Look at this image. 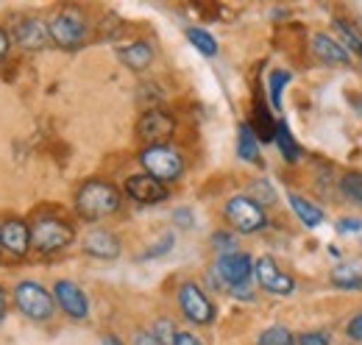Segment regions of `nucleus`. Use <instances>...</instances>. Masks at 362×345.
<instances>
[{
    "label": "nucleus",
    "instance_id": "f257e3e1",
    "mask_svg": "<svg viewBox=\"0 0 362 345\" xmlns=\"http://www.w3.org/2000/svg\"><path fill=\"white\" fill-rule=\"evenodd\" d=\"M76 209L87 220H100V217L115 215L120 209V192L109 181L92 178L87 184H81V189L76 192Z\"/></svg>",
    "mask_w": 362,
    "mask_h": 345
},
{
    "label": "nucleus",
    "instance_id": "f03ea898",
    "mask_svg": "<svg viewBox=\"0 0 362 345\" xmlns=\"http://www.w3.org/2000/svg\"><path fill=\"white\" fill-rule=\"evenodd\" d=\"M139 162L145 172L162 184L168 181H176L181 172H184V159L176 148L170 145H148L142 153H139Z\"/></svg>",
    "mask_w": 362,
    "mask_h": 345
},
{
    "label": "nucleus",
    "instance_id": "7ed1b4c3",
    "mask_svg": "<svg viewBox=\"0 0 362 345\" xmlns=\"http://www.w3.org/2000/svg\"><path fill=\"white\" fill-rule=\"evenodd\" d=\"M73 237H76L73 226L59 217H40L31 226V245L40 254H56V251L67 248L73 242Z\"/></svg>",
    "mask_w": 362,
    "mask_h": 345
},
{
    "label": "nucleus",
    "instance_id": "20e7f679",
    "mask_svg": "<svg viewBox=\"0 0 362 345\" xmlns=\"http://www.w3.org/2000/svg\"><path fill=\"white\" fill-rule=\"evenodd\" d=\"M223 215L231 223V228L240 231V234H254V231L265 228V223H268L265 220V209L254 198H248V195H234L226 204Z\"/></svg>",
    "mask_w": 362,
    "mask_h": 345
},
{
    "label": "nucleus",
    "instance_id": "39448f33",
    "mask_svg": "<svg viewBox=\"0 0 362 345\" xmlns=\"http://www.w3.org/2000/svg\"><path fill=\"white\" fill-rule=\"evenodd\" d=\"M47 31H50L53 42L59 45V47H67V50L84 45V40H87V23H84V17L76 8H62L50 20Z\"/></svg>",
    "mask_w": 362,
    "mask_h": 345
},
{
    "label": "nucleus",
    "instance_id": "423d86ee",
    "mask_svg": "<svg viewBox=\"0 0 362 345\" xmlns=\"http://www.w3.org/2000/svg\"><path fill=\"white\" fill-rule=\"evenodd\" d=\"M14 301L20 306V312L31 320H47L53 315V296L37 281H20Z\"/></svg>",
    "mask_w": 362,
    "mask_h": 345
},
{
    "label": "nucleus",
    "instance_id": "0eeeda50",
    "mask_svg": "<svg viewBox=\"0 0 362 345\" xmlns=\"http://www.w3.org/2000/svg\"><path fill=\"white\" fill-rule=\"evenodd\" d=\"M179 306H181V312H184V317L192 320V323H198V326H206V323L215 320V306H212V301H209L206 293H204L198 284H192V281L181 284Z\"/></svg>",
    "mask_w": 362,
    "mask_h": 345
},
{
    "label": "nucleus",
    "instance_id": "6e6552de",
    "mask_svg": "<svg viewBox=\"0 0 362 345\" xmlns=\"http://www.w3.org/2000/svg\"><path fill=\"white\" fill-rule=\"evenodd\" d=\"M254 273H257V281L265 293L271 296H293L296 293V281L290 273H284L273 257H259L254 262Z\"/></svg>",
    "mask_w": 362,
    "mask_h": 345
},
{
    "label": "nucleus",
    "instance_id": "1a4fd4ad",
    "mask_svg": "<svg viewBox=\"0 0 362 345\" xmlns=\"http://www.w3.org/2000/svg\"><path fill=\"white\" fill-rule=\"evenodd\" d=\"M173 131H176V123L165 109H148L136 123L139 139H145L148 145H168Z\"/></svg>",
    "mask_w": 362,
    "mask_h": 345
},
{
    "label": "nucleus",
    "instance_id": "9d476101",
    "mask_svg": "<svg viewBox=\"0 0 362 345\" xmlns=\"http://www.w3.org/2000/svg\"><path fill=\"white\" fill-rule=\"evenodd\" d=\"M254 273V262L248 254H240V251H231V254H223L218 259V276L226 281L228 287H245L248 279Z\"/></svg>",
    "mask_w": 362,
    "mask_h": 345
},
{
    "label": "nucleus",
    "instance_id": "9b49d317",
    "mask_svg": "<svg viewBox=\"0 0 362 345\" xmlns=\"http://www.w3.org/2000/svg\"><path fill=\"white\" fill-rule=\"evenodd\" d=\"M53 296H56L59 306H62L73 320H84V317L90 315V301H87V296H84V290H81L78 284L62 279V281H56Z\"/></svg>",
    "mask_w": 362,
    "mask_h": 345
},
{
    "label": "nucleus",
    "instance_id": "f8f14e48",
    "mask_svg": "<svg viewBox=\"0 0 362 345\" xmlns=\"http://www.w3.org/2000/svg\"><path fill=\"white\" fill-rule=\"evenodd\" d=\"M126 192L129 198L136 204H162L168 198V187L156 178H151L148 172H139V175H129L126 181Z\"/></svg>",
    "mask_w": 362,
    "mask_h": 345
},
{
    "label": "nucleus",
    "instance_id": "ddd939ff",
    "mask_svg": "<svg viewBox=\"0 0 362 345\" xmlns=\"http://www.w3.org/2000/svg\"><path fill=\"white\" fill-rule=\"evenodd\" d=\"M0 248L8 257H25L31 248V228L23 220H6L0 226Z\"/></svg>",
    "mask_w": 362,
    "mask_h": 345
},
{
    "label": "nucleus",
    "instance_id": "4468645a",
    "mask_svg": "<svg viewBox=\"0 0 362 345\" xmlns=\"http://www.w3.org/2000/svg\"><path fill=\"white\" fill-rule=\"evenodd\" d=\"M81 248L98 259H117L120 257V240L109 228H90L81 240Z\"/></svg>",
    "mask_w": 362,
    "mask_h": 345
},
{
    "label": "nucleus",
    "instance_id": "2eb2a0df",
    "mask_svg": "<svg viewBox=\"0 0 362 345\" xmlns=\"http://www.w3.org/2000/svg\"><path fill=\"white\" fill-rule=\"evenodd\" d=\"M313 53L317 62H323L329 67H343L351 62V53L329 34H313Z\"/></svg>",
    "mask_w": 362,
    "mask_h": 345
},
{
    "label": "nucleus",
    "instance_id": "dca6fc26",
    "mask_svg": "<svg viewBox=\"0 0 362 345\" xmlns=\"http://www.w3.org/2000/svg\"><path fill=\"white\" fill-rule=\"evenodd\" d=\"M14 40H17V45H23L25 50H40L50 40V31H47V25L42 20H23L17 25V31H14Z\"/></svg>",
    "mask_w": 362,
    "mask_h": 345
},
{
    "label": "nucleus",
    "instance_id": "f3484780",
    "mask_svg": "<svg viewBox=\"0 0 362 345\" xmlns=\"http://www.w3.org/2000/svg\"><path fill=\"white\" fill-rule=\"evenodd\" d=\"M117 56L126 67L132 70H145L151 62H153V47L148 42H132L126 47H117Z\"/></svg>",
    "mask_w": 362,
    "mask_h": 345
},
{
    "label": "nucleus",
    "instance_id": "a211bd4d",
    "mask_svg": "<svg viewBox=\"0 0 362 345\" xmlns=\"http://www.w3.org/2000/svg\"><path fill=\"white\" fill-rule=\"evenodd\" d=\"M287 201H290L293 212L298 215V220H301L304 226L315 228V226L323 223V209H317L313 201H307V198H301V195H296V192H290V195H287Z\"/></svg>",
    "mask_w": 362,
    "mask_h": 345
},
{
    "label": "nucleus",
    "instance_id": "6ab92c4d",
    "mask_svg": "<svg viewBox=\"0 0 362 345\" xmlns=\"http://www.w3.org/2000/svg\"><path fill=\"white\" fill-rule=\"evenodd\" d=\"M329 281L337 290H362V270L354 267V264H337L329 273Z\"/></svg>",
    "mask_w": 362,
    "mask_h": 345
},
{
    "label": "nucleus",
    "instance_id": "aec40b11",
    "mask_svg": "<svg viewBox=\"0 0 362 345\" xmlns=\"http://www.w3.org/2000/svg\"><path fill=\"white\" fill-rule=\"evenodd\" d=\"M237 153H240V159H245V162H259V139H257V134L251 131L248 123H243L240 126V134H237Z\"/></svg>",
    "mask_w": 362,
    "mask_h": 345
},
{
    "label": "nucleus",
    "instance_id": "412c9836",
    "mask_svg": "<svg viewBox=\"0 0 362 345\" xmlns=\"http://www.w3.org/2000/svg\"><path fill=\"white\" fill-rule=\"evenodd\" d=\"M248 126L257 134V139H262V142H271L273 136H276V120H273L271 112H268L262 103H257V109H254V123H248Z\"/></svg>",
    "mask_w": 362,
    "mask_h": 345
},
{
    "label": "nucleus",
    "instance_id": "4be33fe9",
    "mask_svg": "<svg viewBox=\"0 0 362 345\" xmlns=\"http://www.w3.org/2000/svg\"><path fill=\"white\" fill-rule=\"evenodd\" d=\"M276 145H279V151H281V156L287 159V162H298V156H301V148H298V142L293 139V134L287 129V123L281 120V123H276Z\"/></svg>",
    "mask_w": 362,
    "mask_h": 345
},
{
    "label": "nucleus",
    "instance_id": "5701e85b",
    "mask_svg": "<svg viewBox=\"0 0 362 345\" xmlns=\"http://www.w3.org/2000/svg\"><path fill=\"white\" fill-rule=\"evenodd\" d=\"M334 31L340 34V40H343V47L349 50V53H354V56H362V37H360V31H357V25L351 23L349 25V20H334Z\"/></svg>",
    "mask_w": 362,
    "mask_h": 345
},
{
    "label": "nucleus",
    "instance_id": "b1692460",
    "mask_svg": "<svg viewBox=\"0 0 362 345\" xmlns=\"http://www.w3.org/2000/svg\"><path fill=\"white\" fill-rule=\"evenodd\" d=\"M257 345H298V340L293 337V332L287 326H271L259 334Z\"/></svg>",
    "mask_w": 362,
    "mask_h": 345
},
{
    "label": "nucleus",
    "instance_id": "393cba45",
    "mask_svg": "<svg viewBox=\"0 0 362 345\" xmlns=\"http://www.w3.org/2000/svg\"><path fill=\"white\" fill-rule=\"evenodd\" d=\"M340 192H343L349 201H354L357 206H362V172L360 170L346 172V175L340 178Z\"/></svg>",
    "mask_w": 362,
    "mask_h": 345
},
{
    "label": "nucleus",
    "instance_id": "a878e982",
    "mask_svg": "<svg viewBox=\"0 0 362 345\" xmlns=\"http://www.w3.org/2000/svg\"><path fill=\"white\" fill-rule=\"evenodd\" d=\"M187 40L195 45V50H201L204 56H215L218 53V42L212 34H206L204 28H187Z\"/></svg>",
    "mask_w": 362,
    "mask_h": 345
},
{
    "label": "nucleus",
    "instance_id": "bb28decb",
    "mask_svg": "<svg viewBox=\"0 0 362 345\" xmlns=\"http://www.w3.org/2000/svg\"><path fill=\"white\" fill-rule=\"evenodd\" d=\"M290 81V73L287 70H273L271 73V103L273 109H281V89Z\"/></svg>",
    "mask_w": 362,
    "mask_h": 345
},
{
    "label": "nucleus",
    "instance_id": "cd10ccee",
    "mask_svg": "<svg viewBox=\"0 0 362 345\" xmlns=\"http://www.w3.org/2000/svg\"><path fill=\"white\" fill-rule=\"evenodd\" d=\"M329 334L326 332H307V334H301L298 337V345H329Z\"/></svg>",
    "mask_w": 362,
    "mask_h": 345
},
{
    "label": "nucleus",
    "instance_id": "c85d7f7f",
    "mask_svg": "<svg viewBox=\"0 0 362 345\" xmlns=\"http://www.w3.org/2000/svg\"><path fill=\"white\" fill-rule=\"evenodd\" d=\"M153 334H156L165 345L168 343L173 345V337H176V332H173V323H170V320H159V326H156V332H153Z\"/></svg>",
    "mask_w": 362,
    "mask_h": 345
},
{
    "label": "nucleus",
    "instance_id": "c756f323",
    "mask_svg": "<svg viewBox=\"0 0 362 345\" xmlns=\"http://www.w3.org/2000/svg\"><path fill=\"white\" fill-rule=\"evenodd\" d=\"M346 334H349V340H354V343H362V312H360V315H354V317L349 320V326H346Z\"/></svg>",
    "mask_w": 362,
    "mask_h": 345
},
{
    "label": "nucleus",
    "instance_id": "7c9ffc66",
    "mask_svg": "<svg viewBox=\"0 0 362 345\" xmlns=\"http://www.w3.org/2000/svg\"><path fill=\"white\" fill-rule=\"evenodd\" d=\"M212 242H215V248H221V251H226V254L234 251V240H231L228 234H223V231H218V234L212 237Z\"/></svg>",
    "mask_w": 362,
    "mask_h": 345
},
{
    "label": "nucleus",
    "instance_id": "2f4dec72",
    "mask_svg": "<svg viewBox=\"0 0 362 345\" xmlns=\"http://www.w3.org/2000/svg\"><path fill=\"white\" fill-rule=\"evenodd\" d=\"M173 345H204L195 334H189V332H176V337H173Z\"/></svg>",
    "mask_w": 362,
    "mask_h": 345
},
{
    "label": "nucleus",
    "instance_id": "473e14b6",
    "mask_svg": "<svg viewBox=\"0 0 362 345\" xmlns=\"http://www.w3.org/2000/svg\"><path fill=\"white\" fill-rule=\"evenodd\" d=\"M134 345H165L153 332H139L136 334V340H134Z\"/></svg>",
    "mask_w": 362,
    "mask_h": 345
},
{
    "label": "nucleus",
    "instance_id": "72a5a7b5",
    "mask_svg": "<svg viewBox=\"0 0 362 345\" xmlns=\"http://www.w3.org/2000/svg\"><path fill=\"white\" fill-rule=\"evenodd\" d=\"M360 228H362V223L357 217H343V220H340V231H343V234H349V231L354 234V231H360Z\"/></svg>",
    "mask_w": 362,
    "mask_h": 345
},
{
    "label": "nucleus",
    "instance_id": "f704fd0d",
    "mask_svg": "<svg viewBox=\"0 0 362 345\" xmlns=\"http://www.w3.org/2000/svg\"><path fill=\"white\" fill-rule=\"evenodd\" d=\"M6 56H8V34H6L3 28H0V67H3Z\"/></svg>",
    "mask_w": 362,
    "mask_h": 345
},
{
    "label": "nucleus",
    "instance_id": "c9c22d12",
    "mask_svg": "<svg viewBox=\"0 0 362 345\" xmlns=\"http://www.w3.org/2000/svg\"><path fill=\"white\" fill-rule=\"evenodd\" d=\"M170 245H173V237H170V234H168V237H165V240H162V242H159V248H153V251H148V254H145V257H156V254H162V251H168V248H170Z\"/></svg>",
    "mask_w": 362,
    "mask_h": 345
},
{
    "label": "nucleus",
    "instance_id": "e433bc0d",
    "mask_svg": "<svg viewBox=\"0 0 362 345\" xmlns=\"http://www.w3.org/2000/svg\"><path fill=\"white\" fill-rule=\"evenodd\" d=\"M103 345H123V343H120L115 334H106V337H103Z\"/></svg>",
    "mask_w": 362,
    "mask_h": 345
},
{
    "label": "nucleus",
    "instance_id": "4c0bfd02",
    "mask_svg": "<svg viewBox=\"0 0 362 345\" xmlns=\"http://www.w3.org/2000/svg\"><path fill=\"white\" fill-rule=\"evenodd\" d=\"M3 312H6V290L0 287V317H3Z\"/></svg>",
    "mask_w": 362,
    "mask_h": 345
}]
</instances>
